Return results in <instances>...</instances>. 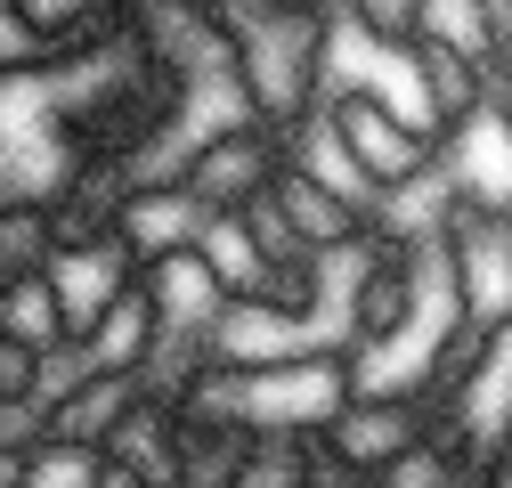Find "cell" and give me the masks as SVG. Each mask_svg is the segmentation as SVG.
<instances>
[{
	"label": "cell",
	"instance_id": "obj_18",
	"mask_svg": "<svg viewBox=\"0 0 512 488\" xmlns=\"http://www.w3.org/2000/svg\"><path fill=\"white\" fill-rule=\"evenodd\" d=\"M309 440H317V432H309ZM309 440H285V432H277V440H252L220 488H309Z\"/></svg>",
	"mask_w": 512,
	"mask_h": 488
},
{
	"label": "cell",
	"instance_id": "obj_12",
	"mask_svg": "<svg viewBox=\"0 0 512 488\" xmlns=\"http://www.w3.org/2000/svg\"><path fill=\"white\" fill-rule=\"evenodd\" d=\"M155 334H163V310H155V293H147V277H139L122 301H106V310L74 334V350H82L90 366H106V375H139L147 350H155Z\"/></svg>",
	"mask_w": 512,
	"mask_h": 488
},
{
	"label": "cell",
	"instance_id": "obj_21",
	"mask_svg": "<svg viewBox=\"0 0 512 488\" xmlns=\"http://www.w3.org/2000/svg\"><path fill=\"white\" fill-rule=\"evenodd\" d=\"M472 488H512V440H496V448L480 456V472H472Z\"/></svg>",
	"mask_w": 512,
	"mask_h": 488
},
{
	"label": "cell",
	"instance_id": "obj_19",
	"mask_svg": "<svg viewBox=\"0 0 512 488\" xmlns=\"http://www.w3.org/2000/svg\"><path fill=\"white\" fill-rule=\"evenodd\" d=\"M342 25L366 49H407L423 33V0H342Z\"/></svg>",
	"mask_w": 512,
	"mask_h": 488
},
{
	"label": "cell",
	"instance_id": "obj_15",
	"mask_svg": "<svg viewBox=\"0 0 512 488\" xmlns=\"http://www.w3.org/2000/svg\"><path fill=\"white\" fill-rule=\"evenodd\" d=\"M147 9V0H9V17H25L49 49H82V41H106Z\"/></svg>",
	"mask_w": 512,
	"mask_h": 488
},
{
	"label": "cell",
	"instance_id": "obj_22",
	"mask_svg": "<svg viewBox=\"0 0 512 488\" xmlns=\"http://www.w3.org/2000/svg\"><path fill=\"white\" fill-rule=\"evenodd\" d=\"M106 488H147V480H139L131 464H106Z\"/></svg>",
	"mask_w": 512,
	"mask_h": 488
},
{
	"label": "cell",
	"instance_id": "obj_13",
	"mask_svg": "<svg viewBox=\"0 0 512 488\" xmlns=\"http://www.w3.org/2000/svg\"><path fill=\"white\" fill-rule=\"evenodd\" d=\"M147 293H155V310L163 326H196V334H228V285L212 277L204 253H171V261H147Z\"/></svg>",
	"mask_w": 512,
	"mask_h": 488
},
{
	"label": "cell",
	"instance_id": "obj_14",
	"mask_svg": "<svg viewBox=\"0 0 512 488\" xmlns=\"http://www.w3.org/2000/svg\"><path fill=\"white\" fill-rule=\"evenodd\" d=\"M0 342H33V350H74V310L57 269L0 277Z\"/></svg>",
	"mask_w": 512,
	"mask_h": 488
},
{
	"label": "cell",
	"instance_id": "obj_7",
	"mask_svg": "<svg viewBox=\"0 0 512 488\" xmlns=\"http://www.w3.org/2000/svg\"><path fill=\"white\" fill-rule=\"evenodd\" d=\"M277 212L301 228V244L309 253H350V244H366L374 236V204H358V196H342L326 171H309L301 155L285 163V179H277Z\"/></svg>",
	"mask_w": 512,
	"mask_h": 488
},
{
	"label": "cell",
	"instance_id": "obj_5",
	"mask_svg": "<svg viewBox=\"0 0 512 488\" xmlns=\"http://www.w3.org/2000/svg\"><path fill=\"white\" fill-rule=\"evenodd\" d=\"M407 74H415V98H423V122H431L439 147H456L472 122H488L496 98H504V74H496V66H480V57L447 49V41H431V33L407 41Z\"/></svg>",
	"mask_w": 512,
	"mask_h": 488
},
{
	"label": "cell",
	"instance_id": "obj_8",
	"mask_svg": "<svg viewBox=\"0 0 512 488\" xmlns=\"http://www.w3.org/2000/svg\"><path fill=\"white\" fill-rule=\"evenodd\" d=\"M204 220H212V204L187 196V179H139L114 236L131 244L139 269H147V261H171V253H196V244H204Z\"/></svg>",
	"mask_w": 512,
	"mask_h": 488
},
{
	"label": "cell",
	"instance_id": "obj_16",
	"mask_svg": "<svg viewBox=\"0 0 512 488\" xmlns=\"http://www.w3.org/2000/svg\"><path fill=\"white\" fill-rule=\"evenodd\" d=\"M106 448H90V440H41L33 456H9L0 464V488H106Z\"/></svg>",
	"mask_w": 512,
	"mask_h": 488
},
{
	"label": "cell",
	"instance_id": "obj_6",
	"mask_svg": "<svg viewBox=\"0 0 512 488\" xmlns=\"http://www.w3.org/2000/svg\"><path fill=\"white\" fill-rule=\"evenodd\" d=\"M447 423H456V407H447V399H431V391H358V399L326 423V440H334L350 464L382 472L391 456H407L415 440L447 432Z\"/></svg>",
	"mask_w": 512,
	"mask_h": 488
},
{
	"label": "cell",
	"instance_id": "obj_3",
	"mask_svg": "<svg viewBox=\"0 0 512 488\" xmlns=\"http://www.w3.org/2000/svg\"><path fill=\"white\" fill-rule=\"evenodd\" d=\"M285 163H293V139L269 131L261 114L228 106V114H212L204 131H196L179 179H187V196H204L212 212H244L252 196H269L277 179H285Z\"/></svg>",
	"mask_w": 512,
	"mask_h": 488
},
{
	"label": "cell",
	"instance_id": "obj_9",
	"mask_svg": "<svg viewBox=\"0 0 512 488\" xmlns=\"http://www.w3.org/2000/svg\"><path fill=\"white\" fill-rule=\"evenodd\" d=\"M57 285H66V310H74V334L106 310V301H122V293H131L147 269H139V253H131V244H122V236H82V244H57Z\"/></svg>",
	"mask_w": 512,
	"mask_h": 488
},
{
	"label": "cell",
	"instance_id": "obj_10",
	"mask_svg": "<svg viewBox=\"0 0 512 488\" xmlns=\"http://www.w3.org/2000/svg\"><path fill=\"white\" fill-rule=\"evenodd\" d=\"M139 375H106V366H82V375L49 399V432L57 440H90V448H114V432L139 415Z\"/></svg>",
	"mask_w": 512,
	"mask_h": 488
},
{
	"label": "cell",
	"instance_id": "obj_23",
	"mask_svg": "<svg viewBox=\"0 0 512 488\" xmlns=\"http://www.w3.org/2000/svg\"><path fill=\"white\" fill-rule=\"evenodd\" d=\"M504 82H512V17H504Z\"/></svg>",
	"mask_w": 512,
	"mask_h": 488
},
{
	"label": "cell",
	"instance_id": "obj_11",
	"mask_svg": "<svg viewBox=\"0 0 512 488\" xmlns=\"http://www.w3.org/2000/svg\"><path fill=\"white\" fill-rule=\"evenodd\" d=\"M114 464H131L147 488H204L196 480V464H187V432H179V407H163V399H139V415L114 432V448H106Z\"/></svg>",
	"mask_w": 512,
	"mask_h": 488
},
{
	"label": "cell",
	"instance_id": "obj_20",
	"mask_svg": "<svg viewBox=\"0 0 512 488\" xmlns=\"http://www.w3.org/2000/svg\"><path fill=\"white\" fill-rule=\"evenodd\" d=\"M41 383H49V350L0 342V399H41Z\"/></svg>",
	"mask_w": 512,
	"mask_h": 488
},
{
	"label": "cell",
	"instance_id": "obj_17",
	"mask_svg": "<svg viewBox=\"0 0 512 488\" xmlns=\"http://www.w3.org/2000/svg\"><path fill=\"white\" fill-rule=\"evenodd\" d=\"M57 212L49 204H0V277H25L57 261Z\"/></svg>",
	"mask_w": 512,
	"mask_h": 488
},
{
	"label": "cell",
	"instance_id": "obj_4",
	"mask_svg": "<svg viewBox=\"0 0 512 488\" xmlns=\"http://www.w3.org/2000/svg\"><path fill=\"white\" fill-rule=\"evenodd\" d=\"M447 269H456V301H464V326L480 342L512 334V212L488 204H447Z\"/></svg>",
	"mask_w": 512,
	"mask_h": 488
},
{
	"label": "cell",
	"instance_id": "obj_2",
	"mask_svg": "<svg viewBox=\"0 0 512 488\" xmlns=\"http://www.w3.org/2000/svg\"><path fill=\"white\" fill-rule=\"evenodd\" d=\"M326 122H334V139H342V155L358 163V179L374 188V204L382 196H407V188H423V179H439V139L423 131V122L382 90L374 74L366 82H334V98H326Z\"/></svg>",
	"mask_w": 512,
	"mask_h": 488
},
{
	"label": "cell",
	"instance_id": "obj_1",
	"mask_svg": "<svg viewBox=\"0 0 512 488\" xmlns=\"http://www.w3.org/2000/svg\"><path fill=\"white\" fill-rule=\"evenodd\" d=\"M196 399H220L252 440H309L358 399V358L350 342H309V350H285V358H228L220 375L196 391Z\"/></svg>",
	"mask_w": 512,
	"mask_h": 488
}]
</instances>
